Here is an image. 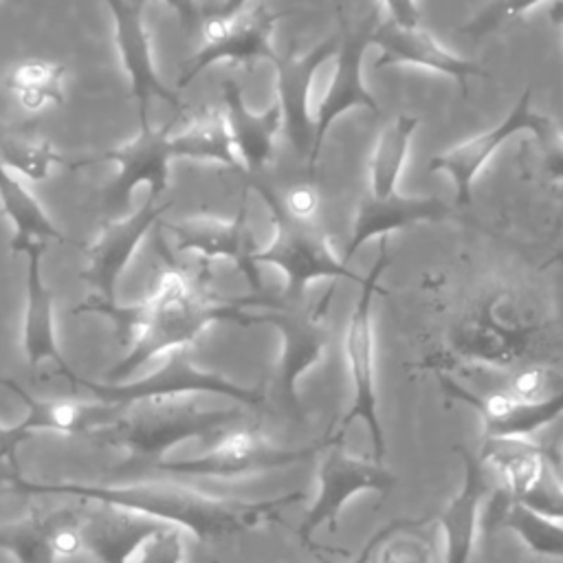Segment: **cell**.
Listing matches in <instances>:
<instances>
[{"label": "cell", "mask_w": 563, "mask_h": 563, "mask_svg": "<svg viewBox=\"0 0 563 563\" xmlns=\"http://www.w3.org/2000/svg\"><path fill=\"white\" fill-rule=\"evenodd\" d=\"M141 4H147L150 0H139ZM169 9L176 11V15L180 18L185 29H200V9L196 0H163Z\"/></svg>", "instance_id": "74e56055"}, {"label": "cell", "mask_w": 563, "mask_h": 563, "mask_svg": "<svg viewBox=\"0 0 563 563\" xmlns=\"http://www.w3.org/2000/svg\"><path fill=\"white\" fill-rule=\"evenodd\" d=\"M369 44L378 48L376 66H413L453 79L462 88L473 77L484 75L475 62L449 51L422 24H396L391 20L374 22Z\"/></svg>", "instance_id": "ac0fdd59"}, {"label": "cell", "mask_w": 563, "mask_h": 563, "mask_svg": "<svg viewBox=\"0 0 563 563\" xmlns=\"http://www.w3.org/2000/svg\"><path fill=\"white\" fill-rule=\"evenodd\" d=\"M389 266V249L387 238L378 244V257L369 266L361 282L358 297L350 312L345 334H343V358L350 378L352 400L347 416L339 424L341 429L363 427L369 438V446L378 460L385 455V438L383 424L378 416V398H376V336L372 321L374 297L380 290V277Z\"/></svg>", "instance_id": "5b68a950"}, {"label": "cell", "mask_w": 563, "mask_h": 563, "mask_svg": "<svg viewBox=\"0 0 563 563\" xmlns=\"http://www.w3.org/2000/svg\"><path fill=\"white\" fill-rule=\"evenodd\" d=\"M42 253H26V301L22 317V352L29 367L51 363L59 376L73 378L75 369L66 363L55 328V295L42 275Z\"/></svg>", "instance_id": "603a6c76"}, {"label": "cell", "mask_w": 563, "mask_h": 563, "mask_svg": "<svg viewBox=\"0 0 563 563\" xmlns=\"http://www.w3.org/2000/svg\"><path fill=\"white\" fill-rule=\"evenodd\" d=\"M7 479V475H4V462L0 460V484Z\"/></svg>", "instance_id": "b9f144b4"}, {"label": "cell", "mask_w": 563, "mask_h": 563, "mask_svg": "<svg viewBox=\"0 0 563 563\" xmlns=\"http://www.w3.org/2000/svg\"><path fill=\"white\" fill-rule=\"evenodd\" d=\"M418 125V117L398 114L380 128L367 158V194L378 198L398 194L400 176L405 172Z\"/></svg>", "instance_id": "4dcf8cb0"}, {"label": "cell", "mask_w": 563, "mask_h": 563, "mask_svg": "<svg viewBox=\"0 0 563 563\" xmlns=\"http://www.w3.org/2000/svg\"><path fill=\"white\" fill-rule=\"evenodd\" d=\"M385 11H387V20L396 22V24H420V7L418 0H380Z\"/></svg>", "instance_id": "8d00e7d4"}, {"label": "cell", "mask_w": 563, "mask_h": 563, "mask_svg": "<svg viewBox=\"0 0 563 563\" xmlns=\"http://www.w3.org/2000/svg\"><path fill=\"white\" fill-rule=\"evenodd\" d=\"M545 2L548 0H490L475 13V18H471L462 26V31L473 37L488 35L515 20H521L523 15H528L530 11H534Z\"/></svg>", "instance_id": "d6a6232c"}, {"label": "cell", "mask_w": 563, "mask_h": 563, "mask_svg": "<svg viewBox=\"0 0 563 563\" xmlns=\"http://www.w3.org/2000/svg\"><path fill=\"white\" fill-rule=\"evenodd\" d=\"M376 18H367L356 24V29L339 35L334 55L330 57V77L325 88L312 101V154H310V176L321 156L325 136L330 128L350 110H378L376 97L367 90L363 81V57L369 46V33Z\"/></svg>", "instance_id": "7c38bea8"}, {"label": "cell", "mask_w": 563, "mask_h": 563, "mask_svg": "<svg viewBox=\"0 0 563 563\" xmlns=\"http://www.w3.org/2000/svg\"><path fill=\"white\" fill-rule=\"evenodd\" d=\"M110 15H112V29H114V42L121 57V66L125 68L132 97L139 108L141 125H150V103L152 99H158L174 108V112L180 114L183 103L178 99V92L167 88L154 66L152 57V44L143 18V7L139 0H106Z\"/></svg>", "instance_id": "2e32d148"}, {"label": "cell", "mask_w": 563, "mask_h": 563, "mask_svg": "<svg viewBox=\"0 0 563 563\" xmlns=\"http://www.w3.org/2000/svg\"><path fill=\"white\" fill-rule=\"evenodd\" d=\"M211 440L213 442L198 455L161 460L154 464V468L167 475L187 477H238L277 468L308 455V451L282 449L257 429L238 427V422Z\"/></svg>", "instance_id": "4fadbf2b"}, {"label": "cell", "mask_w": 563, "mask_h": 563, "mask_svg": "<svg viewBox=\"0 0 563 563\" xmlns=\"http://www.w3.org/2000/svg\"><path fill=\"white\" fill-rule=\"evenodd\" d=\"M490 484L477 462L466 460V477L460 493L438 519V563H468L473 548L484 532V512L490 497Z\"/></svg>", "instance_id": "cb8c5ba5"}, {"label": "cell", "mask_w": 563, "mask_h": 563, "mask_svg": "<svg viewBox=\"0 0 563 563\" xmlns=\"http://www.w3.org/2000/svg\"><path fill=\"white\" fill-rule=\"evenodd\" d=\"M339 44V33L325 37L308 53H284L273 59L275 66V92L279 108L284 134L292 145L295 154L303 161L310 174L312 154V101H314V79L319 70L330 62Z\"/></svg>", "instance_id": "9a60e30c"}, {"label": "cell", "mask_w": 563, "mask_h": 563, "mask_svg": "<svg viewBox=\"0 0 563 563\" xmlns=\"http://www.w3.org/2000/svg\"><path fill=\"white\" fill-rule=\"evenodd\" d=\"M548 15L559 26V31L563 35V0H552L548 7Z\"/></svg>", "instance_id": "60d3db41"}, {"label": "cell", "mask_w": 563, "mask_h": 563, "mask_svg": "<svg viewBox=\"0 0 563 563\" xmlns=\"http://www.w3.org/2000/svg\"><path fill=\"white\" fill-rule=\"evenodd\" d=\"M167 209L169 202L147 196V200L132 213L108 220L99 229L92 242L84 249L81 279L90 288V297L75 308V314L97 312L101 317H110L119 308L114 295L119 277L128 268L150 229Z\"/></svg>", "instance_id": "ba28073f"}, {"label": "cell", "mask_w": 563, "mask_h": 563, "mask_svg": "<svg viewBox=\"0 0 563 563\" xmlns=\"http://www.w3.org/2000/svg\"><path fill=\"white\" fill-rule=\"evenodd\" d=\"M238 420V409H202L185 398L150 400L123 407L117 420L92 438L125 451L130 462L156 464L174 446L213 438Z\"/></svg>", "instance_id": "3957f363"}, {"label": "cell", "mask_w": 563, "mask_h": 563, "mask_svg": "<svg viewBox=\"0 0 563 563\" xmlns=\"http://www.w3.org/2000/svg\"><path fill=\"white\" fill-rule=\"evenodd\" d=\"M161 523L110 504L90 501V508L79 510L81 548L97 563H128L141 541Z\"/></svg>", "instance_id": "d4e9b609"}, {"label": "cell", "mask_w": 563, "mask_h": 563, "mask_svg": "<svg viewBox=\"0 0 563 563\" xmlns=\"http://www.w3.org/2000/svg\"><path fill=\"white\" fill-rule=\"evenodd\" d=\"M9 486L22 495H68L81 501L110 504L185 530L198 539L242 532L260 526L292 501V495L246 501L207 493L172 479L134 484H79V482H33L20 473L7 475Z\"/></svg>", "instance_id": "7a4b0ae2"}, {"label": "cell", "mask_w": 563, "mask_h": 563, "mask_svg": "<svg viewBox=\"0 0 563 563\" xmlns=\"http://www.w3.org/2000/svg\"><path fill=\"white\" fill-rule=\"evenodd\" d=\"M334 286L319 299H308V295L290 292H249L242 297L244 306L253 310L260 323H268L277 330L282 350L277 365V383L282 391L292 398L299 378L312 369L330 347L332 330L328 321L330 301Z\"/></svg>", "instance_id": "277c9868"}, {"label": "cell", "mask_w": 563, "mask_h": 563, "mask_svg": "<svg viewBox=\"0 0 563 563\" xmlns=\"http://www.w3.org/2000/svg\"><path fill=\"white\" fill-rule=\"evenodd\" d=\"M0 387L11 391L24 407L22 429L33 435L40 431L59 435H95L110 427L123 407L106 400H66V398H40L22 387L18 380L0 376Z\"/></svg>", "instance_id": "ffe728a7"}, {"label": "cell", "mask_w": 563, "mask_h": 563, "mask_svg": "<svg viewBox=\"0 0 563 563\" xmlns=\"http://www.w3.org/2000/svg\"><path fill=\"white\" fill-rule=\"evenodd\" d=\"M77 515V508L31 510L24 517L0 526V552L13 563H57V541L64 526Z\"/></svg>", "instance_id": "f1b7e54d"}, {"label": "cell", "mask_w": 563, "mask_h": 563, "mask_svg": "<svg viewBox=\"0 0 563 563\" xmlns=\"http://www.w3.org/2000/svg\"><path fill=\"white\" fill-rule=\"evenodd\" d=\"M391 484L389 471L372 453L354 451L336 431L325 440L323 455L317 466L314 499L303 519V534L330 526L341 508L358 493L387 490Z\"/></svg>", "instance_id": "8fae6325"}, {"label": "cell", "mask_w": 563, "mask_h": 563, "mask_svg": "<svg viewBox=\"0 0 563 563\" xmlns=\"http://www.w3.org/2000/svg\"><path fill=\"white\" fill-rule=\"evenodd\" d=\"M31 435L22 429V424H11L0 420V460L9 464L18 473V449L29 440Z\"/></svg>", "instance_id": "d590c367"}, {"label": "cell", "mask_w": 563, "mask_h": 563, "mask_svg": "<svg viewBox=\"0 0 563 563\" xmlns=\"http://www.w3.org/2000/svg\"><path fill=\"white\" fill-rule=\"evenodd\" d=\"M477 466L490 488L506 499H526L550 473V457L534 435L486 433Z\"/></svg>", "instance_id": "d6986e66"}, {"label": "cell", "mask_w": 563, "mask_h": 563, "mask_svg": "<svg viewBox=\"0 0 563 563\" xmlns=\"http://www.w3.org/2000/svg\"><path fill=\"white\" fill-rule=\"evenodd\" d=\"M169 145L174 158H191L240 172L227 119L220 108H200L187 117H176L169 130Z\"/></svg>", "instance_id": "83f0119b"}, {"label": "cell", "mask_w": 563, "mask_h": 563, "mask_svg": "<svg viewBox=\"0 0 563 563\" xmlns=\"http://www.w3.org/2000/svg\"><path fill=\"white\" fill-rule=\"evenodd\" d=\"M187 532L161 523L132 552L128 563H187Z\"/></svg>", "instance_id": "1f68e13d"}, {"label": "cell", "mask_w": 563, "mask_h": 563, "mask_svg": "<svg viewBox=\"0 0 563 563\" xmlns=\"http://www.w3.org/2000/svg\"><path fill=\"white\" fill-rule=\"evenodd\" d=\"M539 145L541 174L552 185H563V130L550 119L534 132Z\"/></svg>", "instance_id": "e575fe53"}, {"label": "cell", "mask_w": 563, "mask_h": 563, "mask_svg": "<svg viewBox=\"0 0 563 563\" xmlns=\"http://www.w3.org/2000/svg\"><path fill=\"white\" fill-rule=\"evenodd\" d=\"M165 229L172 233L174 244L183 253L198 255L202 262H231L249 282L251 292L264 288L257 264L253 260L255 246L244 211L235 218L216 216H189L176 222H167Z\"/></svg>", "instance_id": "e0dca14e"}, {"label": "cell", "mask_w": 563, "mask_h": 563, "mask_svg": "<svg viewBox=\"0 0 563 563\" xmlns=\"http://www.w3.org/2000/svg\"><path fill=\"white\" fill-rule=\"evenodd\" d=\"M559 464H561V468H563V442H561V446H559Z\"/></svg>", "instance_id": "7bdbcfd3"}, {"label": "cell", "mask_w": 563, "mask_h": 563, "mask_svg": "<svg viewBox=\"0 0 563 563\" xmlns=\"http://www.w3.org/2000/svg\"><path fill=\"white\" fill-rule=\"evenodd\" d=\"M273 200L279 205L282 211H286L290 218L295 220H303V222H314V216L319 211V191L314 187L312 180H303V183H295L290 185L286 191L277 194L273 187L262 185Z\"/></svg>", "instance_id": "836d02e7"}, {"label": "cell", "mask_w": 563, "mask_h": 563, "mask_svg": "<svg viewBox=\"0 0 563 563\" xmlns=\"http://www.w3.org/2000/svg\"><path fill=\"white\" fill-rule=\"evenodd\" d=\"M205 2H213L216 4L211 15H233V13L242 11L251 0H205Z\"/></svg>", "instance_id": "ab89813d"}, {"label": "cell", "mask_w": 563, "mask_h": 563, "mask_svg": "<svg viewBox=\"0 0 563 563\" xmlns=\"http://www.w3.org/2000/svg\"><path fill=\"white\" fill-rule=\"evenodd\" d=\"M0 207L11 222V253L44 251L48 242H64V233L20 176L0 163Z\"/></svg>", "instance_id": "4316f807"}, {"label": "cell", "mask_w": 563, "mask_h": 563, "mask_svg": "<svg viewBox=\"0 0 563 563\" xmlns=\"http://www.w3.org/2000/svg\"><path fill=\"white\" fill-rule=\"evenodd\" d=\"M279 18L282 11H273L264 4L249 11L242 9L233 15H209V20L200 24V46L180 73L178 90L187 88L213 64L246 66L262 59L273 62L277 57L273 35Z\"/></svg>", "instance_id": "9c48e42d"}, {"label": "cell", "mask_w": 563, "mask_h": 563, "mask_svg": "<svg viewBox=\"0 0 563 563\" xmlns=\"http://www.w3.org/2000/svg\"><path fill=\"white\" fill-rule=\"evenodd\" d=\"M449 213V207L442 198L435 196H372L365 194L358 200V207L354 211L352 231L345 244V251L341 260L350 264V260L374 238H387L394 231H402L413 224L422 222H435Z\"/></svg>", "instance_id": "44dd1931"}, {"label": "cell", "mask_w": 563, "mask_h": 563, "mask_svg": "<svg viewBox=\"0 0 563 563\" xmlns=\"http://www.w3.org/2000/svg\"><path fill=\"white\" fill-rule=\"evenodd\" d=\"M169 130L172 121L161 128L141 125L139 132L121 145L110 147L97 156L75 161L70 163V169H79L95 163L114 165V176L101 194V205L106 211L128 207L136 187L141 185L150 189V196L163 198L169 185V163L174 161Z\"/></svg>", "instance_id": "30bf717a"}, {"label": "cell", "mask_w": 563, "mask_h": 563, "mask_svg": "<svg viewBox=\"0 0 563 563\" xmlns=\"http://www.w3.org/2000/svg\"><path fill=\"white\" fill-rule=\"evenodd\" d=\"M156 249L163 262L161 277L147 299L128 306V352L106 372L103 380L108 383L125 380L141 365L158 356L189 350L216 323H260L242 297H218L178 266L165 240H158Z\"/></svg>", "instance_id": "6da1fadb"}, {"label": "cell", "mask_w": 563, "mask_h": 563, "mask_svg": "<svg viewBox=\"0 0 563 563\" xmlns=\"http://www.w3.org/2000/svg\"><path fill=\"white\" fill-rule=\"evenodd\" d=\"M0 163L26 180L44 183L62 167H70L73 161H66L57 145L40 130L13 123L0 125Z\"/></svg>", "instance_id": "f546056e"}, {"label": "cell", "mask_w": 563, "mask_h": 563, "mask_svg": "<svg viewBox=\"0 0 563 563\" xmlns=\"http://www.w3.org/2000/svg\"><path fill=\"white\" fill-rule=\"evenodd\" d=\"M2 90L22 112L46 114L66 103L68 70L57 59H20L4 70Z\"/></svg>", "instance_id": "484cf974"}, {"label": "cell", "mask_w": 563, "mask_h": 563, "mask_svg": "<svg viewBox=\"0 0 563 563\" xmlns=\"http://www.w3.org/2000/svg\"><path fill=\"white\" fill-rule=\"evenodd\" d=\"M394 528V523H389V526H385V528H380L365 545H363V550L350 561V563H372L374 561V556H376V550H378V545H380V541L389 534V530Z\"/></svg>", "instance_id": "f35d334b"}, {"label": "cell", "mask_w": 563, "mask_h": 563, "mask_svg": "<svg viewBox=\"0 0 563 563\" xmlns=\"http://www.w3.org/2000/svg\"><path fill=\"white\" fill-rule=\"evenodd\" d=\"M257 191L271 211L275 231L271 242L255 251L253 260L255 264H268L282 273L284 292L303 295L308 286L321 279H358L350 264L332 251L328 235L314 222L290 218L262 185H257Z\"/></svg>", "instance_id": "52a82bcc"}, {"label": "cell", "mask_w": 563, "mask_h": 563, "mask_svg": "<svg viewBox=\"0 0 563 563\" xmlns=\"http://www.w3.org/2000/svg\"><path fill=\"white\" fill-rule=\"evenodd\" d=\"M222 114L231 134V143L240 163V172L257 176L264 172L277 147L279 134H284V123L279 108L273 103L264 112H253L242 95L235 79L222 81Z\"/></svg>", "instance_id": "7402d4cb"}, {"label": "cell", "mask_w": 563, "mask_h": 563, "mask_svg": "<svg viewBox=\"0 0 563 563\" xmlns=\"http://www.w3.org/2000/svg\"><path fill=\"white\" fill-rule=\"evenodd\" d=\"M75 387H86L95 398L130 407L150 400H174L189 396H222L244 407H255L262 402V391L244 387L218 372L198 367L189 350H176L165 356V361L150 374L134 380H92L79 374H73L68 380Z\"/></svg>", "instance_id": "8992f818"}, {"label": "cell", "mask_w": 563, "mask_h": 563, "mask_svg": "<svg viewBox=\"0 0 563 563\" xmlns=\"http://www.w3.org/2000/svg\"><path fill=\"white\" fill-rule=\"evenodd\" d=\"M548 117L532 110V88H526L512 103L508 114L493 128L464 139L462 143L429 158V172L444 174L455 189L457 205H468L473 196V183L493 156L517 134L537 132Z\"/></svg>", "instance_id": "5bb4252c"}]
</instances>
